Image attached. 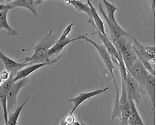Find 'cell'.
Listing matches in <instances>:
<instances>
[{
  "instance_id": "1",
  "label": "cell",
  "mask_w": 156,
  "mask_h": 125,
  "mask_svg": "<svg viewBox=\"0 0 156 125\" xmlns=\"http://www.w3.org/2000/svg\"><path fill=\"white\" fill-rule=\"evenodd\" d=\"M57 40L56 36L54 34L52 30H50L43 38L33 48L28 50L34 51L30 56L26 57L19 61L28 66L36 64L50 62L48 58V51L51 47Z\"/></svg>"
},
{
  "instance_id": "2",
  "label": "cell",
  "mask_w": 156,
  "mask_h": 125,
  "mask_svg": "<svg viewBox=\"0 0 156 125\" xmlns=\"http://www.w3.org/2000/svg\"><path fill=\"white\" fill-rule=\"evenodd\" d=\"M122 37L118 40L111 41L122 56L128 71L131 69L138 59L133 48L132 37Z\"/></svg>"
},
{
  "instance_id": "3",
  "label": "cell",
  "mask_w": 156,
  "mask_h": 125,
  "mask_svg": "<svg viewBox=\"0 0 156 125\" xmlns=\"http://www.w3.org/2000/svg\"><path fill=\"white\" fill-rule=\"evenodd\" d=\"M132 40L133 47L138 59L150 73L155 76V71L152 65L155 62L154 46L143 44L134 37H132Z\"/></svg>"
},
{
  "instance_id": "4",
  "label": "cell",
  "mask_w": 156,
  "mask_h": 125,
  "mask_svg": "<svg viewBox=\"0 0 156 125\" xmlns=\"http://www.w3.org/2000/svg\"><path fill=\"white\" fill-rule=\"evenodd\" d=\"M73 25V23H71L65 29L59 38L50 49L48 55L49 60H51V57L58 55L70 44L77 41L83 40L84 34L80 35L73 38L68 37L72 31Z\"/></svg>"
},
{
  "instance_id": "5",
  "label": "cell",
  "mask_w": 156,
  "mask_h": 125,
  "mask_svg": "<svg viewBox=\"0 0 156 125\" xmlns=\"http://www.w3.org/2000/svg\"><path fill=\"white\" fill-rule=\"evenodd\" d=\"M83 40L91 44L96 49L104 64L110 73L115 88H118L119 86L114 73V63L110 55L105 46L88 38L85 35H83Z\"/></svg>"
},
{
  "instance_id": "6",
  "label": "cell",
  "mask_w": 156,
  "mask_h": 125,
  "mask_svg": "<svg viewBox=\"0 0 156 125\" xmlns=\"http://www.w3.org/2000/svg\"><path fill=\"white\" fill-rule=\"evenodd\" d=\"M99 12L108 25L111 34V37L110 38L108 37L111 41L118 40L122 37L130 36L120 26L118 22H113L108 18L103 8L102 4L100 2L99 4Z\"/></svg>"
},
{
  "instance_id": "7",
  "label": "cell",
  "mask_w": 156,
  "mask_h": 125,
  "mask_svg": "<svg viewBox=\"0 0 156 125\" xmlns=\"http://www.w3.org/2000/svg\"><path fill=\"white\" fill-rule=\"evenodd\" d=\"M126 89L128 99L133 100L135 103L139 104L140 93L144 91L140 85L128 71L126 81Z\"/></svg>"
},
{
  "instance_id": "8",
  "label": "cell",
  "mask_w": 156,
  "mask_h": 125,
  "mask_svg": "<svg viewBox=\"0 0 156 125\" xmlns=\"http://www.w3.org/2000/svg\"><path fill=\"white\" fill-rule=\"evenodd\" d=\"M29 81L28 78L22 79L13 84L7 94V107L8 115L16 107L18 95L21 90Z\"/></svg>"
},
{
  "instance_id": "9",
  "label": "cell",
  "mask_w": 156,
  "mask_h": 125,
  "mask_svg": "<svg viewBox=\"0 0 156 125\" xmlns=\"http://www.w3.org/2000/svg\"><path fill=\"white\" fill-rule=\"evenodd\" d=\"M98 38L102 42L110 55L114 63L118 65L123 61L122 56L119 53L115 46L109 39L107 34L104 35L95 28Z\"/></svg>"
},
{
  "instance_id": "10",
  "label": "cell",
  "mask_w": 156,
  "mask_h": 125,
  "mask_svg": "<svg viewBox=\"0 0 156 125\" xmlns=\"http://www.w3.org/2000/svg\"><path fill=\"white\" fill-rule=\"evenodd\" d=\"M61 55L55 59L51 60L50 62L38 63L31 65L27 68L22 69L16 74L14 78L16 82L22 79L27 78L32 73L37 70L43 67L48 66H53L61 58Z\"/></svg>"
},
{
  "instance_id": "11",
  "label": "cell",
  "mask_w": 156,
  "mask_h": 125,
  "mask_svg": "<svg viewBox=\"0 0 156 125\" xmlns=\"http://www.w3.org/2000/svg\"><path fill=\"white\" fill-rule=\"evenodd\" d=\"M128 71L140 86L143 87H144L146 80L150 73L138 59L131 69Z\"/></svg>"
},
{
  "instance_id": "12",
  "label": "cell",
  "mask_w": 156,
  "mask_h": 125,
  "mask_svg": "<svg viewBox=\"0 0 156 125\" xmlns=\"http://www.w3.org/2000/svg\"><path fill=\"white\" fill-rule=\"evenodd\" d=\"M44 1H30V0H16V1H2V3L9 5L14 8L19 7L28 9L35 16H37V9L38 5Z\"/></svg>"
},
{
  "instance_id": "13",
  "label": "cell",
  "mask_w": 156,
  "mask_h": 125,
  "mask_svg": "<svg viewBox=\"0 0 156 125\" xmlns=\"http://www.w3.org/2000/svg\"><path fill=\"white\" fill-rule=\"evenodd\" d=\"M109 89V87H107L103 89H98L93 91L81 93L77 96L69 100L70 102L74 104V107L70 112L73 114L74 111L79 106L87 100L94 96L98 95L106 92Z\"/></svg>"
},
{
  "instance_id": "14",
  "label": "cell",
  "mask_w": 156,
  "mask_h": 125,
  "mask_svg": "<svg viewBox=\"0 0 156 125\" xmlns=\"http://www.w3.org/2000/svg\"><path fill=\"white\" fill-rule=\"evenodd\" d=\"M0 59L3 62L5 67L10 74H14L15 77L17 73L27 64L17 62L5 55L0 49Z\"/></svg>"
},
{
  "instance_id": "15",
  "label": "cell",
  "mask_w": 156,
  "mask_h": 125,
  "mask_svg": "<svg viewBox=\"0 0 156 125\" xmlns=\"http://www.w3.org/2000/svg\"><path fill=\"white\" fill-rule=\"evenodd\" d=\"M87 3L90 7L92 12V18H88V22L104 35H106L104 22L101 18L96 8L90 1Z\"/></svg>"
},
{
  "instance_id": "16",
  "label": "cell",
  "mask_w": 156,
  "mask_h": 125,
  "mask_svg": "<svg viewBox=\"0 0 156 125\" xmlns=\"http://www.w3.org/2000/svg\"><path fill=\"white\" fill-rule=\"evenodd\" d=\"M144 87L151 100L152 110L154 111L155 105V76L150 73L146 80Z\"/></svg>"
},
{
  "instance_id": "17",
  "label": "cell",
  "mask_w": 156,
  "mask_h": 125,
  "mask_svg": "<svg viewBox=\"0 0 156 125\" xmlns=\"http://www.w3.org/2000/svg\"><path fill=\"white\" fill-rule=\"evenodd\" d=\"M14 8L13 7L4 9L0 11V30L5 29L10 36H14L18 35V31L12 28L9 24L7 19L8 12L10 10Z\"/></svg>"
},
{
  "instance_id": "18",
  "label": "cell",
  "mask_w": 156,
  "mask_h": 125,
  "mask_svg": "<svg viewBox=\"0 0 156 125\" xmlns=\"http://www.w3.org/2000/svg\"><path fill=\"white\" fill-rule=\"evenodd\" d=\"M131 109L128 125H145L137 110L135 103L133 100L128 99Z\"/></svg>"
},
{
  "instance_id": "19",
  "label": "cell",
  "mask_w": 156,
  "mask_h": 125,
  "mask_svg": "<svg viewBox=\"0 0 156 125\" xmlns=\"http://www.w3.org/2000/svg\"><path fill=\"white\" fill-rule=\"evenodd\" d=\"M64 3L67 5H71L78 12L86 13L88 18L92 17L91 9L87 3H85L79 1H66Z\"/></svg>"
},
{
  "instance_id": "20",
  "label": "cell",
  "mask_w": 156,
  "mask_h": 125,
  "mask_svg": "<svg viewBox=\"0 0 156 125\" xmlns=\"http://www.w3.org/2000/svg\"><path fill=\"white\" fill-rule=\"evenodd\" d=\"M120 125H128V121L130 116L131 109L129 100L120 104Z\"/></svg>"
},
{
  "instance_id": "21",
  "label": "cell",
  "mask_w": 156,
  "mask_h": 125,
  "mask_svg": "<svg viewBox=\"0 0 156 125\" xmlns=\"http://www.w3.org/2000/svg\"><path fill=\"white\" fill-rule=\"evenodd\" d=\"M30 97L27 99L20 106L16 108L12 112L8 115V118L5 125H17L18 121L21 112L23 107L29 101Z\"/></svg>"
},
{
  "instance_id": "22",
  "label": "cell",
  "mask_w": 156,
  "mask_h": 125,
  "mask_svg": "<svg viewBox=\"0 0 156 125\" xmlns=\"http://www.w3.org/2000/svg\"><path fill=\"white\" fill-rule=\"evenodd\" d=\"M102 2L106 7L107 12L106 14L108 18L113 22H118L116 20L115 15L116 11L119 9V8L113 3L105 0H104Z\"/></svg>"
},
{
  "instance_id": "23",
  "label": "cell",
  "mask_w": 156,
  "mask_h": 125,
  "mask_svg": "<svg viewBox=\"0 0 156 125\" xmlns=\"http://www.w3.org/2000/svg\"><path fill=\"white\" fill-rule=\"evenodd\" d=\"M7 94L5 92L0 91V104L2 105L3 110L5 124L7 122L8 116L7 107Z\"/></svg>"
},
{
  "instance_id": "24",
  "label": "cell",
  "mask_w": 156,
  "mask_h": 125,
  "mask_svg": "<svg viewBox=\"0 0 156 125\" xmlns=\"http://www.w3.org/2000/svg\"><path fill=\"white\" fill-rule=\"evenodd\" d=\"M10 77V73L6 70H4L0 73V78L3 81L7 80Z\"/></svg>"
},
{
  "instance_id": "25",
  "label": "cell",
  "mask_w": 156,
  "mask_h": 125,
  "mask_svg": "<svg viewBox=\"0 0 156 125\" xmlns=\"http://www.w3.org/2000/svg\"><path fill=\"white\" fill-rule=\"evenodd\" d=\"M13 7V6H12L9 5H6V4H2V3H0V11H1V10H2V9H4L10 7Z\"/></svg>"
},
{
  "instance_id": "26",
  "label": "cell",
  "mask_w": 156,
  "mask_h": 125,
  "mask_svg": "<svg viewBox=\"0 0 156 125\" xmlns=\"http://www.w3.org/2000/svg\"><path fill=\"white\" fill-rule=\"evenodd\" d=\"M80 124L79 122L75 121L72 125H80Z\"/></svg>"
},
{
  "instance_id": "27",
  "label": "cell",
  "mask_w": 156,
  "mask_h": 125,
  "mask_svg": "<svg viewBox=\"0 0 156 125\" xmlns=\"http://www.w3.org/2000/svg\"><path fill=\"white\" fill-rule=\"evenodd\" d=\"M3 80L0 78V85H1L2 84Z\"/></svg>"
},
{
  "instance_id": "28",
  "label": "cell",
  "mask_w": 156,
  "mask_h": 125,
  "mask_svg": "<svg viewBox=\"0 0 156 125\" xmlns=\"http://www.w3.org/2000/svg\"><path fill=\"white\" fill-rule=\"evenodd\" d=\"M4 125H5V124Z\"/></svg>"
}]
</instances>
